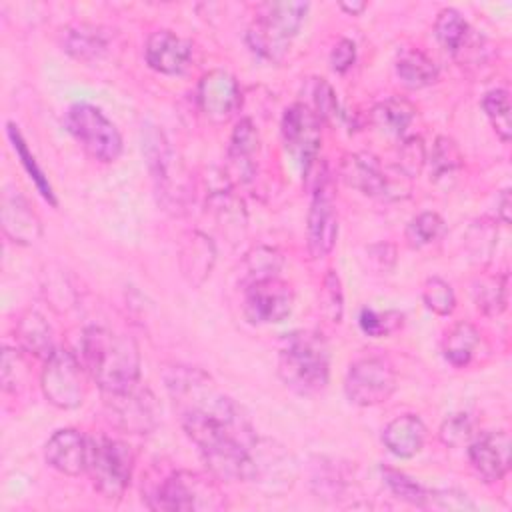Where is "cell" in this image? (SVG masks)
<instances>
[{"instance_id":"obj_1","label":"cell","mask_w":512,"mask_h":512,"mask_svg":"<svg viewBox=\"0 0 512 512\" xmlns=\"http://www.w3.org/2000/svg\"><path fill=\"white\" fill-rule=\"evenodd\" d=\"M166 388L184 432L198 446L212 476L228 482L254 480L258 464L252 448L258 440L242 408L198 368H172Z\"/></svg>"},{"instance_id":"obj_2","label":"cell","mask_w":512,"mask_h":512,"mask_svg":"<svg viewBox=\"0 0 512 512\" xmlns=\"http://www.w3.org/2000/svg\"><path fill=\"white\" fill-rule=\"evenodd\" d=\"M82 358L90 378L102 392H122L138 384L140 350L126 336L102 326H90L82 334Z\"/></svg>"},{"instance_id":"obj_3","label":"cell","mask_w":512,"mask_h":512,"mask_svg":"<svg viewBox=\"0 0 512 512\" xmlns=\"http://www.w3.org/2000/svg\"><path fill=\"white\" fill-rule=\"evenodd\" d=\"M278 376L296 394L312 396L326 388L330 356L318 332L298 330L282 338L278 348Z\"/></svg>"},{"instance_id":"obj_4","label":"cell","mask_w":512,"mask_h":512,"mask_svg":"<svg viewBox=\"0 0 512 512\" xmlns=\"http://www.w3.org/2000/svg\"><path fill=\"white\" fill-rule=\"evenodd\" d=\"M308 2H264L256 8V18L246 32L250 50L268 60L278 62L284 58L290 42L304 24Z\"/></svg>"},{"instance_id":"obj_5","label":"cell","mask_w":512,"mask_h":512,"mask_svg":"<svg viewBox=\"0 0 512 512\" xmlns=\"http://www.w3.org/2000/svg\"><path fill=\"white\" fill-rule=\"evenodd\" d=\"M148 506L172 512H208L226 508V500L212 478L200 472L176 470L160 482L152 496H148Z\"/></svg>"},{"instance_id":"obj_6","label":"cell","mask_w":512,"mask_h":512,"mask_svg":"<svg viewBox=\"0 0 512 512\" xmlns=\"http://www.w3.org/2000/svg\"><path fill=\"white\" fill-rule=\"evenodd\" d=\"M134 470L132 448L116 438L94 436L88 438V466L94 488L106 500H120L126 492Z\"/></svg>"},{"instance_id":"obj_7","label":"cell","mask_w":512,"mask_h":512,"mask_svg":"<svg viewBox=\"0 0 512 512\" xmlns=\"http://www.w3.org/2000/svg\"><path fill=\"white\" fill-rule=\"evenodd\" d=\"M66 128L80 148L98 162H114L122 154V136L114 122L94 104L76 102L66 112Z\"/></svg>"},{"instance_id":"obj_8","label":"cell","mask_w":512,"mask_h":512,"mask_svg":"<svg viewBox=\"0 0 512 512\" xmlns=\"http://www.w3.org/2000/svg\"><path fill=\"white\" fill-rule=\"evenodd\" d=\"M40 386L46 400L62 410L78 408L86 396L82 364L66 348H56L44 362Z\"/></svg>"},{"instance_id":"obj_9","label":"cell","mask_w":512,"mask_h":512,"mask_svg":"<svg viewBox=\"0 0 512 512\" xmlns=\"http://www.w3.org/2000/svg\"><path fill=\"white\" fill-rule=\"evenodd\" d=\"M396 390L394 366L382 356L356 360L346 374L344 392L356 406H376L386 402Z\"/></svg>"},{"instance_id":"obj_10","label":"cell","mask_w":512,"mask_h":512,"mask_svg":"<svg viewBox=\"0 0 512 512\" xmlns=\"http://www.w3.org/2000/svg\"><path fill=\"white\" fill-rule=\"evenodd\" d=\"M108 418L132 434H148L158 424V402L148 388L132 386L122 392H104Z\"/></svg>"},{"instance_id":"obj_11","label":"cell","mask_w":512,"mask_h":512,"mask_svg":"<svg viewBox=\"0 0 512 512\" xmlns=\"http://www.w3.org/2000/svg\"><path fill=\"white\" fill-rule=\"evenodd\" d=\"M292 306L294 292L278 276L244 288V316L252 324H278L290 316Z\"/></svg>"},{"instance_id":"obj_12","label":"cell","mask_w":512,"mask_h":512,"mask_svg":"<svg viewBox=\"0 0 512 512\" xmlns=\"http://www.w3.org/2000/svg\"><path fill=\"white\" fill-rule=\"evenodd\" d=\"M282 138L286 142V148L302 160L304 170L318 160V148H320V118L312 108L306 104H294L286 108L282 116Z\"/></svg>"},{"instance_id":"obj_13","label":"cell","mask_w":512,"mask_h":512,"mask_svg":"<svg viewBox=\"0 0 512 512\" xmlns=\"http://www.w3.org/2000/svg\"><path fill=\"white\" fill-rule=\"evenodd\" d=\"M198 104L212 122H226L240 106L238 82L226 70H210L198 82Z\"/></svg>"},{"instance_id":"obj_14","label":"cell","mask_w":512,"mask_h":512,"mask_svg":"<svg viewBox=\"0 0 512 512\" xmlns=\"http://www.w3.org/2000/svg\"><path fill=\"white\" fill-rule=\"evenodd\" d=\"M468 458L484 482H498L510 470V436L502 430L484 432L468 444Z\"/></svg>"},{"instance_id":"obj_15","label":"cell","mask_w":512,"mask_h":512,"mask_svg":"<svg viewBox=\"0 0 512 512\" xmlns=\"http://www.w3.org/2000/svg\"><path fill=\"white\" fill-rule=\"evenodd\" d=\"M0 222L6 238L30 246L42 236V220L18 190H6L0 202Z\"/></svg>"},{"instance_id":"obj_16","label":"cell","mask_w":512,"mask_h":512,"mask_svg":"<svg viewBox=\"0 0 512 512\" xmlns=\"http://www.w3.org/2000/svg\"><path fill=\"white\" fill-rule=\"evenodd\" d=\"M308 250L314 258H322L332 252L338 238V214L332 196L324 186H318L308 210L306 222Z\"/></svg>"},{"instance_id":"obj_17","label":"cell","mask_w":512,"mask_h":512,"mask_svg":"<svg viewBox=\"0 0 512 512\" xmlns=\"http://www.w3.org/2000/svg\"><path fill=\"white\" fill-rule=\"evenodd\" d=\"M44 456L60 474L78 476L88 466V438L74 428L56 430L46 442Z\"/></svg>"},{"instance_id":"obj_18","label":"cell","mask_w":512,"mask_h":512,"mask_svg":"<svg viewBox=\"0 0 512 512\" xmlns=\"http://www.w3.org/2000/svg\"><path fill=\"white\" fill-rule=\"evenodd\" d=\"M146 64L160 74H180L192 56V46L172 30H156L148 36L144 48Z\"/></svg>"},{"instance_id":"obj_19","label":"cell","mask_w":512,"mask_h":512,"mask_svg":"<svg viewBox=\"0 0 512 512\" xmlns=\"http://www.w3.org/2000/svg\"><path fill=\"white\" fill-rule=\"evenodd\" d=\"M340 176L350 186L366 196L386 194V172L376 156L368 152L346 154L340 164Z\"/></svg>"},{"instance_id":"obj_20","label":"cell","mask_w":512,"mask_h":512,"mask_svg":"<svg viewBox=\"0 0 512 512\" xmlns=\"http://www.w3.org/2000/svg\"><path fill=\"white\" fill-rule=\"evenodd\" d=\"M382 442L398 458L416 456L426 442V426L416 414H402L386 424Z\"/></svg>"},{"instance_id":"obj_21","label":"cell","mask_w":512,"mask_h":512,"mask_svg":"<svg viewBox=\"0 0 512 512\" xmlns=\"http://www.w3.org/2000/svg\"><path fill=\"white\" fill-rule=\"evenodd\" d=\"M216 250L212 240L202 232H192L184 238L180 250V268L190 284H202L214 266Z\"/></svg>"},{"instance_id":"obj_22","label":"cell","mask_w":512,"mask_h":512,"mask_svg":"<svg viewBox=\"0 0 512 512\" xmlns=\"http://www.w3.org/2000/svg\"><path fill=\"white\" fill-rule=\"evenodd\" d=\"M14 334L20 348L30 356L48 358L56 350L52 342V328L36 310H28L18 318Z\"/></svg>"},{"instance_id":"obj_23","label":"cell","mask_w":512,"mask_h":512,"mask_svg":"<svg viewBox=\"0 0 512 512\" xmlns=\"http://www.w3.org/2000/svg\"><path fill=\"white\" fill-rule=\"evenodd\" d=\"M106 36L90 24H74L62 30V48L82 62L98 60L106 52Z\"/></svg>"},{"instance_id":"obj_24","label":"cell","mask_w":512,"mask_h":512,"mask_svg":"<svg viewBox=\"0 0 512 512\" xmlns=\"http://www.w3.org/2000/svg\"><path fill=\"white\" fill-rule=\"evenodd\" d=\"M258 150V132L250 118H242L230 138L228 160L240 180L252 176V156Z\"/></svg>"},{"instance_id":"obj_25","label":"cell","mask_w":512,"mask_h":512,"mask_svg":"<svg viewBox=\"0 0 512 512\" xmlns=\"http://www.w3.org/2000/svg\"><path fill=\"white\" fill-rule=\"evenodd\" d=\"M480 344V332L470 322L454 324L442 340V356L456 368H464L472 362Z\"/></svg>"},{"instance_id":"obj_26","label":"cell","mask_w":512,"mask_h":512,"mask_svg":"<svg viewBox=\"0 0 512 512\" xmlns=\"http://www.w3.org/2000/svg\"><path fill=\"white\" fill-rule=\"evenodd\" d=\"M396 74L410 88H424L438 80V66L416 48L402 50L396 60Z\"/></svg>"},{"instance_id":"obj_27","label":"cell","mask_w":512,"mask_h":512,"mask_svg":"<svg viewBox=\"0 0 512 512\" xmlns=\"http://www.w3.org/2000/svg\"><path fill=\"white\" fill-rule=\"evenodd\" d=\"M414 112L416 110L408 100H404L400 96H392V98H386L384 102L376 104L372 108L370 116H372V122L376 128H380L382 132H386L390 136H400L410 126Z\"/></svg>"},{"instance_id":"obj_28","label":"cell","mask_w":512,"mask_h":512,"mask_svg":"<svg viewBox=\"0 0 512 512\" xmlns=\"http://www.w3.org/2000/svg\"><path fill=\"white\" fill-rule=\"evenodd\" d=\"M280 268H282V254L276 248L256 246L242 260L240 282L244 286H250L254 282L274 278L278 276Z\"/></svg>"},{"instance_id":"obj_29","label":"cell","mask_w":512,"mask_h":512,"mask_svg":"<svg viewBox=\"0 0 512 512\" xmlns=\"http://www.w3.org/2000/svg\"><path fill=\"white\" fill-rule=\"evenodd\" d=\"M6 134H8L10 142H12V148H14L16 156L20 158V162H22L24 170H26V172H28V176L34 180V184H36L38 192L44 196V200H46V202H50L52 206H56V204H58V200H56V194H54V190H52V184H50L48 176L44 174V170L40 168V164L36 162L34 154L30 152V148H28V144H26L24 136L20 134L18 126H16V124H12V122H8V124H6Z\"/></svg>"},{"instance_id":"obj_30","label":"cell","mask_w":512,"mask_h":512,"mask_svg":"<svg viewBox=\"0 0 512 512\" xmlns=\"http://www.w3.org/2000/svg\"><path fill=\"white\" fill-rule=\"evenodd\" d=\"M468 32H470L468 22L458 10L444 8L438 12V18L434 22V34L444 50H448L450 54H456L458 50H462L468 38Z\"/></svg>"},{"instance_id":"obj_31","label":"cell","mask_w":512,"mask_h":512,"mask_svg":"<svg viewBox=\"0 0 512 512\" xmlns=\"http://www.w3.org/2000/svg\"><path fill=\"white\" fill-rule=\"evenodd\" d=\"M474 302L486 316H498L506 308V276H480L472 286Z\"/></svg>"},{"instance_id":"obj_32","label":"cell","mask_w":512,"mask_h":512,"mask_svg":"<svg viewBox=\"0 0 512 512\" xmlns=\"http://www.w3.org/2000/svg\"><path fill=\"white\" fill-rule=\"evenodd\" d=\"M430 174L436 182L454 176L462 166V154L458 144L450 136H438L432 144V152L426 154Z\"/></svg>"},{"instance_id":"obj_33","label":"cell","mask_w":512,"mask_h":512,"mask_svg":"<svg viewBox=\"0 0 512 512\" xmlns=\"http://www.w3.org/2000/svg\"><path fill=\"white\" fill-rule=\"evenodd\" d=\"M482 108L496 132V136L506 144L512 136V120H510V96L506 90L496 88L484 94Z\"/></svg>"},{"instance_id":"obj_34","label":"cell","mask_w":512,"mask_h":512,"mask_svg":"<svg viewBox=\"0 0 512 512\" xmlns=\"http://www.w3.org/2000/svg\"><path fill=\"white\" fill-rule=\"evenodd\" d=\"M210 208L214 210L216 220L226 236H232V230H236V234H240V230H244V224H246L244 206L230 192H220V194L212 196Z\"/></svg>"},{"instance_id":"obj_35","label":"cell","mask_w":512,"mask_h":512,"mask_svg":"<svg viewBox=\"0 0 512 512\" xmlns=\"http://www.w3.org/2000/svg\"><path fill=\"white\" fill-rule=\"evenodd\" d=\"M422 300L426 308L438 316H450L456 308V294L452 286L438 276H432L422 286Z\"/></svg>"},{"instance_id":"obj_36","label":"cell","mask_w":512,"mask_h":512,"mask_svg":"<svg viewBox=\"0 0 512 512\" xmlns=\"http://www.w3.org/2000/svg\"><path fill=\"white\" fill-rule=\"evenodd\" d=\"M404 322V314L398 310H386V312H376L372 308H362L358 316V324L364 334L372 338L388 336L396 332Z\"/></svg>"},{"instance_id":"obj_37","label":"cell","mask_w":512,"mask_h":512,"mask_svg":"<svg viewBox=\"0 0 512 512\" xmlns=\"http://www.w3.org/2000/svg\"><path fill=\"white\" fill-rule=\"evenodd\" d=\"M382 476L386 486L402 500L414 504V506H426L428 504V490L422 488L416 480H412L410 476H406L400 470L382 466Z\"/></svg>"},{"instance_id":"obj_38","label":"cell","mask_w":512,"mask_h":512,"mask_svg":"<svg viewBox=\"0 0 512 512\" xmlns=\"http://www.w3.org/2000/svg\"><path fill=\"white\" fill-rule=\"evenodd\" d=\"M444 232V220L436 212H420L406 228V240L412 248H422L434 242Z\"/></svg>"},{"instance_id":"obj_39","label":"cell","mask_w":512,"mask_h":512,"mask_svg":"<svg viewBox=\"0 0 512 512\" xmlns=\"http://www.w3.org/2000/svg\"><path fill=\"white\" fill-rule=\"evenodd\" d=\"M320 310L330 322H340L344 314V294L340 278L334 270H328L320 288Z\"/></svg>"},{"instance_id":"obj_40","label":"cell","mask_w":512,"mask_h":512,"mask_svg":"<svg viewBox=\"0 0 512 512\" xmlns=\"http://www.w3.org/2000/svg\"><path fill=\"white\" fill-rule=\"evenodd\" d=\"M472 438H474V422L466 412L450 414L440 426V440L446 446L458 448V446L470 444Z\"/></svg>"},{"instance_id":"obj_41","label":"cell","mask_w":512,"mask_h":512,"mask_svg":"<svg viewBox=\"0 0 512 512\" xmlns=\"http://www.w3.org/2000/svg\"><path fill=\"white\" fill-rule=\"evenodd\" d=\"M426 164V146L424 140L420 136H410L402 142L400 150H398V170L408 176L414 178L422 166Z\"/></svg>"},{"instance_id":"obj_42","label":"cell","mask_w":512,"mask_h":512,"mask_svg":"<svg viewBox=\"0 0 512 512\" xmlns=\"http://www.w3.org/2000/svg\"><path fill=\"white\" fill-rule=\"evenodd\" d=\"M314 112L320 120H328V122H334L336 118H340L336 92L322 78L316 82V88H314Z\"/></svg>"},{"instance_id":"obj_43","label":"cell","mask_w":512,"mask_h":512,"mask_svg":"<svg viewBox=\"0 0 512 512\" xmlns=\"http://www.w3.org/2000/svg\"><path fill=\"white\" fill-rule=\"evenodd\" d=\"M356 60V44L350 38H340L330 52V66L334 72L344 74Z\"/></svg>"},{"instance_id":"obj_44","label":"cell","mask_w":512,"mask_h":512,"mask_svg":"<svg viewBox=\"0 0 512 512\" xmlns=\"http://www.w3.org/2000/svg\"><path fill=\"white\" fill-rule=\"evenodd\" d=\"M22 364V352L16 348H4L2 352V388L16 392L18 384V372L16 368Z\"/></svg>"},{"instance_id":"obj_45","label":"cell","mask_w":512,"mask_h":512,"mask_svg":"<svg viewBox=\"0 0 512 512\" xmlns=\"http://www.w3.org/2000/svg\"><path fill=\"white\" fill-rule=\"evenodd\" d=\"M500 218L504 224H510V190H502L500 194Z\"/></svg>"},{"instance_id":"obj_46","label":"cell","mask_w":512,"mask_h":512,"mask_svg":"<svg viewBox=\"0 0 512 512\" xmlns=\"http://www.w3.org/2000/svg\"><path fill=\"white\" fill-rule=\"evenodd\" d=\"M340 8L350 16H358L360 12H364L366 2H340Z\"/></svg>"}]
</instances>
